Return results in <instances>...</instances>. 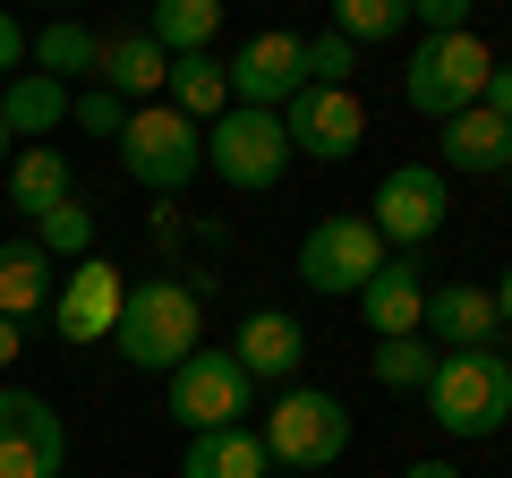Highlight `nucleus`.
<instances>
[{
    "mask_svg": "<svg viewBox=\"0 0 512 478\" xmlns=\"http://www.w3.org/2000/svg\"><path fill=\"white\" fill-rule=\"evenodd\" d=\"M111 350H120L137 376H171L188 359V350H205V316H197V291L188 282H128L120 299V325H111Z\"/></svg>",
    "mask_w": 512,
    "mask_h": 478,
    "instance_id": "nucleus-1",
    "label": "nucleus"
},
{
    "mask_svg": "<svg viewBox=\"0 0 512 478\" xmlns=\"http://www.w3.org/2000/svg\"><path fill=\"white\" fill-rule=\"evenodd\" d=\"M427 419L444 436L478 444L512 427V359L504 350H436V376H427Z\"/></svg>",
    "mask_w": 512,
    "mask_h": 478,
    "instance_id": "nucleus-2",
    "label": "nucleus"
},
{
    "mask_svg": "<svg viewBox=\"0 0 512 478\" xmlns=\"http://www.w3.org/2000/svg\"><path fill=\"white\" fill-rule=\"evenodd\" d=\"M487 69H495V52L478 35H419V52L402 60V103L444 129V120L487 103Z\"/></svg>",
    "mask_w": 512,
    "mask_h": 478,
    "instance_id": "nucleus-3",
    "label": "nucleus"
},
{
    "mask_svg": "<svg viewBox=\"0 0 512 478\" xmlns=\"http://www.w3.org/2000/svg\"><path fill=\"white\" fill-rule=\"evenodd\" d=\"M256 444H265V461H282V470H333V461L350 453V410H342V393H325V385H282V402L265 410Z\"/></svg>",
    "mask_w": 512,
    "mask_h": 478,
    "instance_id": "nucleus-4",
    "label": "nucleus"
},
{
    "mask_svg": "<svg viewBox=\"0 0 512 478\" xmlns=\"http://www.w3.org/2000/svg\"><path fill=\"white\" fill-rule=\"evenodd\" d=\"M120 171H128L137 188H154V197H180V188L205 171V129H197V120H180L171 103L128 111V129H120Z\"/></svg>",
    "mask_w": 512,
    "mask_h": 478,
    "instance_id": "nucleus-5",
    "label": "nucleus"
},
{
    "mask_svg": "<svg viewBox=\"0 0 512 478\" xmlns=\"http://www.w3.org/2000/svg\"><path fill=\"white\" fill-rule=\"evenodd\" d=\"M384 257H393V248L376 239L367 214H316L308 239H299V282H308L316 299H359Z\"/></svg>",
    "mask_w": 512,
    "mask_h": 478,
    "instance_id": "nucleus-6",
    "label": "nucleus"
},
{
    "mask_svg": "<svg viewBox=\"0 0 512 478\" xmlns=\"http://www.w3.org/2000/svg\"><path fill=\"white\" fill-rule=\"evenodd\" d=\"M163 393H171V419H180L188 436H214V427H248V410H256V376L239 368L231 350H188L180 368L163 376Z\"/></svg>",
    "mask_w": 512,
    "mask_h": 478,
    "instance_id": "nucleus-7",
    "label": "nucleus"
},
{
    "mask_svg": "<svg viewBox=\"0 0 512 478\" xmlns=\"http://www.w3.org/2000/svg\"><path fill=\"white\" fill-rule=\"evenodd\" d=\"M205 171H214L222 188H248V197H265V188L291 171V137H282V111H222V120H205Z\"/></svg>",
    "mask_w": 512,
    "mask_h": 478,
    "instance_id": "nucleus-8",
    "label": "nucleus"
},
{
    "mask_svg": "<svg viewBox=\"0 0 512 478\" xmlns=\"http://www.w3.org/2000/svg\"><path fill=\"white\" fill-rule=\"evenodd\" d=\"M444 214H453V188H444L436 163H393V171L376 180V205H367L376 239H384V248H402V257L444 231Z\"/></svg>",
    "mask_w": 512,
    "mask_h": 478,
    "instance_id": "nucleus-9",
    "label": "nucleus"
},
{
    "mask_svg": "<svg viewBox=\"0 0 512 478\" xmlns=\"http://www.w3.org/2000/svg\"><path fill=\"white\" fill-rule=\"evenodd\" d=\"M222 77H231V103L239 111H282L299 86H308V35L265 26V35H248L231 60H222Z\"/></svg>",
    "mask_w": 512,
    "mask_h": 478,
    "instance_id": "nucleus-10",
    "label": "nucleus"
},
{
    "mask_svg": "<svg viewBox=\"0 0 512 478\" xmlns=\"http://www.w3.org/2000/svg\"><path fill=\"white\" fill-rule=\"evenodd\" d=\"M69 461V427L43 393L0 385V478H60Z\"/></svg>",
    "mask_w": 512,
    "mask_h": 478,
    "instance_id": "nucleus-11",
    "label": "nucleus"
},
{
    "mask_svg": "<svg viewBox=\"0 0 512 478\" xmlns=\"http://www.w3.org/2000/svg\"><path fill=\"white\" fill-rule=\"evenodd\" d=\"M282 137H291V154L350 163V154L367 146V103L342 94V86H299L291 103H282Z\"/></svg>",
    "mask_w": 512,
    "mask_h": 478,
    "instance_id": "nucleus-12",
    "label": "nucleus"
},
{
    "mask_svg": "<svg viewBox=\"0 0 512 478\" xmlns=\"http://www.w3.org/2000/svg\"><path fill=\"white\" fill-rule=\"evenodd\" d=\"M120 299H128L120 265H103V257L69 265V274H60V291H52V325H60V342H111V325H120Z\"/></svg>",
    "mask_w": 512,
    "mask_h": 478,
    "instance_id": "nucleus-13",
    "label": "nucleus"
},
{
    "mask_svg": "<svg viewBox=\"0 0 512 478\" xmlns=\"http://www.w3.org/2000/svg\"><path fill=\"white\" fill-rule=\"evenodd\" d=\"M419 333L436 350H495V333H504V325H495V299L478 291V282H436Z\"/></svg>",
    "mask_w": 512,
    "mask_h": 478,
    "instance_id": "nucleus-14",
    "label": "nucleus"
},
{
    "mask_svg": "<svg viewBox=\"0 0 512 478\" xmlns=\"http://www.w3.org/2000/svg\"><path fill=\"white\" fill-rule=\"evenodd\" d=\"M359 316H367V333H376V342H402V333H419V316H427L419 257H384L376 282L359 291Z\"/></svg>",
    "mask_w": 512,
    "mask_h": 478,
    "instance_id": "nucleus-15",
    "label": "nucleus"
},
{
    "mask_svg": "<svg viewBox=\"0 0 512 478\" xmlns=\"http://www.w3.org/2000/svg\"><path fill=\"white\" fill-rule=\"evenodd\" d=\"M231 359L256 376V385H291V376H299V359H308V333H299L282 308H256L248 325H239Z\"/></svg>",
    "mask_w": 512,
    "mask_h": 478,
    "instance_id": "nucleus-16",
    "label": "nucleus"
},
{
    "mask_svg": "<svg viewBox=\"0 0 512 478\" xmlns=\"http://www.w3.org/2000/svg\"><path fill=\"white\" fill-rule=\"evenodd\" d=\"M52 291H60V265L35 248V231H26V239H0V316L26 325V316L52 308Z\"/></svg>",
    "mask_w": 512,
    "mask_h": 478,
    "instance_id": "nucleus-17",
    "label": "nucleus"
},
{
    "mask_svg": "<svg viewBox=\"0 0 512 478\" xmlns=\"http://www.w3.org/2000/svg\"><path fill=\"white\" fill-rule=\"evenodd\" d=\"M0 188H9V205H18L26 222H43L52 205H69V197H77V171H69V154H60V146H18Z\"/></svg>",
    "mask_w": 512,
    "mask_h": 478,
    "instance_id": "nucleus-18",
    "label": "nucleus"
},
{
    "mask_svg": "<svg viewBox=\"0 0 512 478\" xmlns=\"http://www.w3.org/2000/svg\"><path fill=\"white\" fill-rule=\"evenodd\" d=\"M436 154H444V171H487V180H504V163H512V120H495V111L478 103V111H461V120H444Z\"/></svg>",
    "mask_w": 512,
    "mask_h": 478,
    "instance_id": "nucleus-19",
    "label": "nucleus"
},
{
    "mask_svg": "<svg viewBox=\"0 0 512 478\" xmlns=\"http://www.w3.org/2000/svg\"><path fill=\"white\" fill-rule=\"evenodd\" d=\"M94 77L128 103V94H163V86H171V60H163V43H154V35H103Z\"/></svg>",
    "mask_w": 512,
    "mask_h": 478,
    "instance_id": "nucleus-20",
    "label": "nucleus"
},
{
    "mask_svg": "<svg viewBox=\"0 0 512 478\" xmlns=\"http://www.w3.org/2000/svg\"><path fill=\"white\" fill-rule=\"evenodd\" d=\"M274 461H265V444H256V427H214V436H188L180 453V478H265Z\"/></svg>",
    "mask_w": 512,
    "mask_h": 478,
    "instance_id": "nucleus-21",
    "label": "nucleus"
},
{
    "mask_svg": "<svg viewBox=\"0 0 512 478\" xmlns=\"http://www.w3.org/2000/svg\"><path fill=\"white\" fill-rule=\"evenodd\" d=\"M60 120H69V86H52V77H35V69L9 77V94H0V129H9V137H35V146H43Z\"/></svg>",
    "mask_w": 512,
    "mask_h": 478,
    "instance_id": "nucleus-22",
    "label": "nucleus"
},
{
    "mask_svg": "<svg viewBox=\"0 0 512 478\" xmlns=\"http://www.w3.org/2000/svg\"><path fill=\"white\" fill-rule=\"evenodd\" d=\"M171 111H180V120H197V129L231 111V77H222V60H214V52L171 60Z\"/></svg>",
    "mask_w": 512,
    "mask_h": 478,
    "instance_id": "nucleus-23",
    "label": "nucleus"
},
{
    "mask_svg": "<svg viewBox=\"0 0 512 478\" xmlns=\"http://www.w3.org/2000/svg\"><path fill=\"white\" fill-rule=\"evenodd\" d=\"M26 60H35V77L69 86V77H86L94 60H103V35H86L77 18H60V26H43V35H26Z\"/></svg>",
    "mask_w": 512,
    "mask_h": 478,
    "instance_id": "nucleus-24",
    "label": "nucleus"
},
{
    "mask_svg": "<svg viewBox=\"0 0 512 478\" xmlns=\"http://www.w3.org/2000/svg\"><path fill=\"white\" fill-rule=\"evenodd\" d=\"M214 26H222V0H154V26H146V35L163 43V60H188V52L214 43Z\"/></svg>",
    "mask_w": 512,
    "mask_h": 478,
    "instance_id": "nucleus-25",
    "label": "nucleus"
},
{
    "mask_svg": "<svg viewBox=\"0 0 512 478\" xmlns=\"http://www.w3.org/2000/svg\"><path fill=\"white\" fill-rule=\"evenodd\" d=\"M35 248H43V257H52V265H86L94 257V205H52V214H43L35 222Z\"/></svg>",
    "mask_w": 512,
    "mask_h": 478,
    "instance_id": "nucleus-26",
    "label": "nucleus"
},
{
    "mask_svg": "<svg viewBox=\"0 0 512 478\" xmlns=\"http://www.w3.org/2000/svg\"><path fill=\"white\" fill-rule=\"evenodd\" d=\"M410 26V0H333V35L359 52V43H393Z\"/></svg>",
    "mask_w": 512,
    "mask_h": 478,
    "instance_id": "nucleus-27",
    "label": "nucleus"
},
{
    "mask_svg": "<svg viewBox=\"0 0 512 478\" xmlns=\"http://www.w3.org/2000/svg\"><path fill=\"white\" fill-rule=\"evenodd\" d=\"M427 376H436V342H427V333L376 342V385L384 393H427Z\"/></svg>",
    "mask_w": 512,
    "mask_h": 478,
    "instance_id": "nucleus-28",
    "label": "nucleus"
},
{
    "mask_svg": "<svg viewBox=\"0 0 512 478\" xmlns=\"http://www.w3.org/2000/svg\"><path fill=\"white\" fill-rule=\"evenodd\" d=\"M69 120L86 137H111V146H120V129H128V103L111 86H86V94H69Z\"/></svg>",
    "mask_w": 512,
    "mask_h": 478,
    "instance_id": "nucleus-29",
    "label": "nucleus"
},
{
    "mask_svg": "<svg viewBox=\"0 0 512 478\" xmlns=\"http://www.w3.org/2000/svg\"><path fill=\"white\" fill-rule=\"evenodd\" d=\"M350 69H359V52H350L333 26H325V35H308V86H342L350 94Z\"/></svg>",
    "mask_w": 512,
    "mask_h": 478,
    "instance_id": "nucleus-30",
    "label": "nucleus"
},
{
    "mask_svg": "<svg viewBox=\"0 0 512 478\" xmlns=\"http://www.w3.org/2000/svg\"><path fill=\"white\" fill-rule=\"evenodd\" d=\"M410 26H427V35H470V0H410Z\"/></svg>",
    "mask_w": 512,
    "mask_h": 478,
    "instance_id": "nucleus-31",
    "label": "nucleus"
},
{
    "mask_svg": "<svg viewBox=\"0 0 512 478\" xmlns=\"http://www.w3.org/2000/svg\"><path fill=\"white\" fill-rule=\"evenodd\" d=\"M0 77H26V26L0 9Z\"/></svg>",
    "mask_w": 512,
    "mask_h": 478,
    "instance_id": "nucleus-32",
    "label": "nucleus"
},
{
    "mask_svg": "<svg viewBox=\"0 0 512 478\" xmlns=\"http://www.w3.org/2000/svg\"><path fill=\"white\" fill-rule=\"evenodd\" d=\"M487 111H495V120H512V60H495V69H487Z\"/></svg>",
    "mask_w": 512,
    "mask_h": 478,
    "instance_id": "nucleus-33",
    "label": "nucleus"
},
{
    "mask_svg": "<svg viewBox=\"0 0 512 478\" xmlns=\"http://www.w3.org/2000/svg\"><path fill=\"white\" fill-rule=\"evenodd\" d=\"M18 350H26V325H9V316H0V368H18Z\"/></svg>",
    "mask_w": 512,
    "mask_h": 478,
    "instance_id": "nucleus-34",
    "label": "nucleus"
},
{
    "mask_svg": "<svg viewBox=\"0 0 512 478\" xmlns=\"http://www.w3.org/2000/svg\"><path fill=\"white\" fill-rule=\"evenodd\" d=\"M487 299H495V325H512V265L495 274V291H487Z\"/></svg>",
    "mask_w": 512,
    "mask_h": 478,
    "instance_id": "nucleus-35",
    "label": "nucleus"
},
{
    "mask_svg": "<svg viewBox=\"0 0 512 478\" xmlns=\"http://www.w3.org/2000/svg\"><path fill=\"white\" fill-rule=\"evenodd\" d=\"M402 478H461V470H453V461H410Z\"/></svg>",
    "mask_w": 512,
    "mask_h": 478,
    "instance_id": "nucleus-36",
    "label": "nucleus"
},
{
    "mask_svg": "<svg viewBox=\"0 0 512 478\" xmlns=\"http://www.w3.org/2000/svg\"><path fill=\"white\" fill-rule=\"evenodd\" d=\"M0 180H9V129H0Z\"/></svg>",
    "mask_w": 512,
    "mask_h": 478,
    "instance_id": "nucleus-37",
    "label": "nucleus"
},
{
    "mask_svg": "<svg viewBox=\"0 0 512 478\" xmlns=\"http://www.w3.org/2000/svg\"><path fill=\"white\" fill-rule=\"evenodd\" d=\"M504 180H512V163H504Z\"/></svg>",
    "mask_w": 512,
    "mask_h": 478,
    "instance_id": "nucleus-38",
    "label": "nucleus"
}]
</instances>
